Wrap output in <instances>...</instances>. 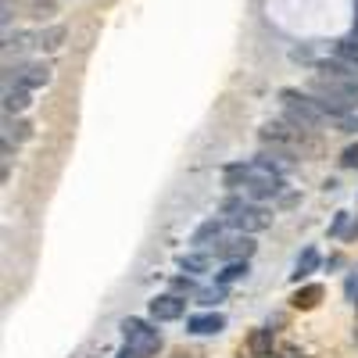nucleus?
Returning a JSON list of instances; mask_svg holds the SVG:
<instances>
[{
	"label": "nucleus",
	"mask_w": 358,
	"mask_h": 358,
	"mask_svg": "<svg viewBox=\"0 0 358 358\" xmlns=\"http://www.w3.org/2000/svg\"><path fill=\"white\" fill-rule=\"evenodd\" d=\"M344 290H348V301H355L358 305V268L348 276V283H344Z\"/></svg>",
	"instance_id": "27"
},
{
	"label": "nucleus",
	"mask_w": 358,
	"mask_h": 358,
	"mask_svg": "<svg viewBox=\"0 0 358 358\" xmlns=\"http://www.w3.org/2000/svg\"><path fill=\"white\" fill-rule=\"evenodd\" d=\"M290 301H294V308H315V305L322 301V287H319V283H308V287L297 290Z\"/></svg>",
	"instance_id": "19"
},
{
	"label": "nucleus",
	"mask_w": 358,
	"mask_h": 358,
	"mask_svg": "<svg viewBox=\"0 0 358 358\" xmlns=\"http://www.w3.org/2000/svg\"><path fill=\"white\" fill-rule=\"evenodd\" d=\"M118 330H122V337H126V344L118 348V358H155L162 351V334L151 322L129 315V319H122Z\"/></svg>",
	"instance_id": "2"
},
{
	"label": "nucleus",
	"mask_w": 358,
	"mask_h": 358,
	"mask_svg": "<svg viewBox=\"0 0 358 358\" xmlns=\"http://www.w3.org/2000/svg\"><path fill=\"white\" fill-rule=\"evenodd\" d=\"M33 104V90H22V86H4V115H18Z\"/></svg>",
	"instance_id": "13"
},
{
	"label": "nucleus",
	"mask_w": 358,
	"mask_h": 358,
	"mask_svg": "<svg viewBox=\"0 0 358 358\" xmlns=\"http://www.w3.org/2000/svg\"><path fill=\"white\" fill-rule=\"evenodd\" d=\"M222 219H226V226L229 229H236V233H262V229H268L273 226V212H268L265 204H258V201H241L236 208H229V212H222Z\"/></svg>",
	"instance_id": "4"
},
{
	"label": "nucleus",
	"mask_w": 358,
	"mask_h": 358,
	"mask_svg": "<svg viewBox=\"0 0 358 358\" xmlns=\"http://www.w3.org/2000/svg\"><path fill=\"white\" fill-rule=\"evenodd\" d=\"M348 212H337V219H334V226H330V236H348Z\"/></svg>",
	"instance_id": "24"
},
{
	"label": "nucleus",
	"mask_w": 358,
	"mask_h": 358,
	"mask_svg": "<svg viewBox=\"0 0 358 358\" xmlns=\"http://www.w3.org/2000/svg\"><path fill=\"white\" fill-rule=\"evenodd\" d=\"M47 15H54V4H50V0H36V4H33V18H47Z\"/></svg>",
	"instance_id": "28"
},
{
	"label": "nucleus",
	"mask_w": 358,
	"mask_h": 358,
	"mask_svg": "<svg viewBox=\"0 0 358 358\" xmlns=\"http://www.w3.org/2000/svg\"><path fill=\"white\" fill-rule=\"evenodd\" d=\"M355 33H358V0H355Z\"/></svg>",
	"instance_id": "31"
},
{
	"label": "nucleus",
	"mask_w": 358,
	"mask_h": 358,
	"mask_svg": "<svg viewBox=\"0 0 358 358\" xmlns=\"http://www.w3.org/2000/svg\"><path fill=\"white\" fill-rule=\"evenodd\" d=\"M248 273H251V265H248V262H226L222 273H215V283H219V287H233V283L248 280Z\"/></svg>",
	"instance_id": "16"
},
{
	"label": "nucleus",
	"mask_w": 358,
	"mask_h": 358,
	"mask_svg": "<svg viewBox=\"0 0 358 358\" xmlns=\"http://www.w3.org/2000/svg\"><path fill=\"white\" fill-rule=\"evenodd\" d=\"M262 140L265 143H280V147H294L297 140H301V129H290V126H283V122H268L265 129H262Z\"/></svg>",
	"instance_id": "12"
},
{
	"label": "nucleus",
	"mask_w": 358,
	"mask_h": 358,
	"mask_svg": "<svg viewBox=\"0 0 358 358\" xmlns=\"http://www.w3.org/2000/svg\"><path fill=\"white\" fill-rule=\"evenodd\" d=\"M280 101L287 108L290 126H297V129H322L326 122H334L330 111H326L312 94H301V90H280Z\"/></svg>",
	"instance_id": "1"
},
{
	"label": "nucleus",
	"mask_w": 358,
	"mask_h": 358,
	"mask_svg": "<svg viewBox=\"0 0 358 358\" xmlns=\"http://www.w3.org/2000/svg\"><path fill=\"white\" fill-rule=\"evenodd\" d=\"M176 358H190V355H176Z\"/></svg>",
	"instance_id": "32"
},
{
	"label": "nucleus",
	"mask_w": 358,
	"mask_h": 358,
	"mask_svg": "<svg viewBox=\"0 0 358 358\" xmlns=\"http://www.w3.org/2000/svg\"><path fill=\"white\" fill-rule=\"evenodd\" d=\"M337 129H341V133H358V118H355V115H341V118H337Z\"/></svg>",
	"instance_id": "26"
},
{
	"label": "nucleus",
	"mask_w": 358,
	"mask_h": 358,
	"mask_svg": "<svg viewBox=\"0 0 358 358\" xmlns=\"http://www.w3.org/2000/svg\"><path fill=\"white\" fill-rule=\"evenodd\" d=\"M169 294L190 297V294H197V280H194V276H176V280H172V290H169Z\"/></svg>",
	"instance_id": "23"
},
{
	"label": "nucleus",
	"mask_w": 358,
	"mask_h": 358,
	"mask_svg": "<svg viewBox=\"0 0 358 358\" xmlns=\"http://www.w3.org/2000/svg\"><path fill=\"white\" fill-rule=\"evenodd\" d=\"M147 312H151L155 322H176V319L187 315V297H179V294H158L155 301L147 305Z\"/></svg>",
	"instance_id": "8"
},
{
	"label": "nucleus",
	"mask_w": 358,
	"mask_h": 358,
	"mask_svg": "<svg viewBox=\"0 0 358 358\" xmlns=\"http://www.w3.org/2000/svg\"><path fill=\"white\" fill-rule=\"evenodd\" d=\"M355 236H358V219L351 222V229H348V236H344V241H355Z\"/></svg>",
	"instance_id": "30"
},
{
	"label": "nucleus",
	"mask_w": 358,
	"mask_h": 358,
	"mask_svg": "<svg viewBox=\"0 0 358 358\" xmlns=\"http://www.w3.org/2000/svg\"><path fill=\"white\" fill-rule=\"evenodd\" d=\"M319 268V251L315 248H305L301 255H297V262H294V273H290V280L294 283H301V280H308L312 273Z\"/></svg>",
	"instance_id": "15"
},
{
	"label": "nucleus",
	"mask_w": 358,
	"mask_h": 358,
	"mask_svg": "<svg viewBox=\"0 0 358 358\" xmlns=\"http://www.w3.org/2000/svg\"><path fill=\"white\" fill-rule=\"evenodd\" d=\"M222 330H226V315H219V312H204V315L187 319V334H194V337H212Z\"/></svg>",
	"instance_id": "10"
},
{
	"label": "nucleus",
	"mask_w": 358,
	"mask_h": 358,
	"mask_svg": "<svg viewBox=\"0 0 358 358\" xmlns=\"http://www.w3.org/2000/svg\"><path fill=\"white\" fill-rule=\"evenodd\" d=\"M194 297H197V305H204V308H215V305L222 301V297H226V287H219V283H215V287H204V290H197Z\"/></svg>",
	"instance_id": "22"
},
{
	"label": "nucleus",
	"mask_w": 358,
	"mask_h": 358,
	"mask_svg": "<svg viewBox=\"0 0 358 358\" xmlns=\"http://www.w3.org/2000/svg\"><path fill=\"white\" fill-rule=\"evenodd\" d=\"M255 241L248 233H236V236H222V241L212 248V255L215 258H222V262H248L251 255H255Z\"/></svg>",
	"instance_id": "7"
},
{
	"label": "nucleus",
	"mask_w": 358,
	"mask_h": 358,
	"mask_svg": "<svg viewBox=\"0 0 358 358\" xmlns=\"http://www.w3.org/2000/svg\"><path fill=\"white\" fill-rule=\"evenodd\" d=\"M4 136H8V140H15V143H22V140H29V136H33V126H29L25 118H15V122L8 118V126H4Z\"/></svg>",
	"instance_id": "21"
},
{
	"label": "nucleus",
	"mask_w": 358,
	"mask_h": 358,
	"mask_svg": "<svg viewBox=\"0 0 358 358\" xmlns=\"http://www.w3.org/2000/svg\"><path fill=\"white\" fill-rule=\"evenodd\" d=\"M248 172H251V162H233V165L222 169V183H226L229 190H241L244 179H248Z\"/></svg>",
	"instance_id": "18"
},
{
	"label": "nucleus",
	"mask_w": 358,
	"mask_h": 358,
	"mask_svg": "<svg viewBox=\"0 0 358 358\" xmlns=\"http://www.w3.org/2000/svg\"><path fill=\"white\" fill-rule=\"evenodd\" d=\"M241 194H244L248 201H258V204L268 201V197H280V194H283V176L273 172V169H265L262 162H251V172H248V179H244Z\"/></svg>",
	"instance_id": "5"
},
{
	"label": "nucleus",
	"mask_w": 358,
	"mask_h": 358,
	"mask_svg": "<svg viewBox=\"0 0 358 358\" xmlns=\"http://www.w3.org/2000/svg\"><path fill=\"white\" fill-rule=\"evenodd\" d=\"M4 72H8L4 83H11V76H15V86H22V90H40V86L50 83V65H43V62H25L18 69L8 65Z\"/></svg>",
	"instance_id": "6"
},
{
	"label": "nucleus",
	"mask_w": 358,
	"mask_h": 358,
	"mask_svg": "<svg viewBox=\"0 0 358 358\" xmlns=\"http://www.w3.org/2000/svg\"><path fill=\"white\" fill-rule=\"evenodd\" d=\"M312 97L330 111V118L337 122L341 115H351L355 108H358V94L351 86H344V83H337V79H326V76H315L312 79Z\"/></svg>",
	"instance_id": "3"
},
{
	"label": "nucleus",
	"mask_w": 358,
	"mask_h": 358,
	"mask_svg": "<svg viewBox=\"0 0 358 358\" xmlns=\"http://www.w3.org/2000/svg\"><path fill=\"white\" fill-rule=\"evenodd\" d=\"M65 36H69L65 25H47V29H40V33H36V47L50 54V50H57V47L65 43Z\"/></svg>",
	"instance_id": "17"
},
{
	"label": "nucleus",
	"mask_w": 358,
	"mask_h": 358,
	"mask_svg": "<svg viewBox=\"0 0 358 358\" xmlns=\"http://www.w3.org/2000/svg\"><path fill=\"white\" fill-rule=\"evenodd\" d=\"M248 348H251L255 358H268V355H273V330H255Z\"/></svg>",
	"instance_id": "20"
},
{
	"label": "nucleus",
	"mask_w": 358,
	"mask_h": 358,
	"mask_svg": "<svg viewBox=\"0 0 358 358\" xmlns=\"http://www.w3.org/2000/svg\"><path fill=\"white\" fill-rule=\"evenodd\" d=\"M255 162H262L265 169H273V172H280V176H287L290 169H294V147H280V143H273V147H262V155L255 158Z\"/></svg>",
	"instance_id": "9"
},
{
	"label": "nucleus",
	"mask_w": 358,
	"mask_h": 358,
	"mask_svg": "<svg viewBox=\"0 0 358 358\" xmlns=\"http://www.w3.org/2000/svg\"><path fill=\"white\" fill-rule=\"evenodd\" d=\"M341 165H344V169H358V143L344 147V155H341Z\"/></svg>",
	"instance_id": "25"
},
{
	"label": "nucleus",
	"mask_w": 358,
	"mask_h": 358,
	"mask_svg": "<svg viewBox=\"0 0 358 358\" xmlns=\"http://www.w3.org/2000/svg\"><path fill=\"white\" fill-rule=\"evenodd\" d=\"M222 226H226V219H204V222L190 233V244H194L197 251H204V248H215V244L222 241Z\"/></svg>",
	"instance_id": "11"
},
{
	"label": "nucleus",
	"mask_w": 358,
	"mask_h": 358,
	"mask_svg": "<svg viewBox=\"0 0 358 358\" xmlns=\"http://www.w3.org/2000/svg\"><path fill=\"white\" fill-rule=\"evenodd\" d=\"M179 268H183L187 276H204L208 268H212V255H204V251H187V255H179Z\"/></svg>",
	"instance_id": "14"
},
{
	"label": "nucleus",
	"mask_w": 358,
	"mask_h": 358,
	"mask_svg": "<svg viewBox=\"0 0 358 358\" xmlns=\"http://www.w3.org/2000/svg\"><path fill=\"white\" fill-rule=\"evenodd\" d=\"M0 151H4V162H11V155H15V147H11V140L4 136V143H0Z\"/></svg>",
	"instance_id": "29"
}]
</instances>
